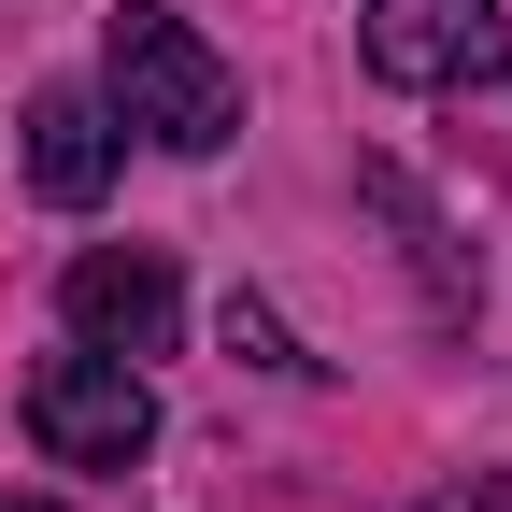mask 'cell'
<instances>
[{
    "mask_svg": "<svg viewBox=\"0 0 512 512\" xmlns=\"http://www.w3.org/2000/svg\"><path fill=\"white\" fill-rule=\"evenodd\" d=\"M100 86H114V128H143V143H171V157H214L228 128H242V72L171 15V0H114Z\"/></svg>",
    "mask_w": 512,
    "mask_h": 512,
    "instance_id": "cell-1",
    "label": "cell"
},
{
    "mask_svg": "<svg viewBox=\"0 0 512 512\" xmlns=\"http://www.w3.org/2000/svg\"><path fill=\"white\" fill-rule=\"evenodd\" d=\"M29 441H43L57 470H143V456H157V384H143V356H100V342L43 356V370H29Z\"/></svg>",
    "mask_w": 512,
    "mask_h": 512,
    "instance_id": "cell-2",
    "label": "cell"
},
{
    "mask_svg": "<svg viewBox=\"0 0 512 512\" xmlns=\"http://www.w3.org/2000/svg\"><path fill=\"white\" fill-rule=\"evenodd\" d=\"M356 57L384 86H413V100H456V86H498L512 72V15H498V0H370Z\"/></svg>",
    "mask_w": 512,
    "mask_h": 512,
    "instance_id": "cell-3",
    "label": "cell"
},
{
    "mask_svg": "<svg viewBox=\"0 0 512 512\" xmlns=\"http://www.w3.org/2000/svg\"><path fill=\"white\" fill-rule=\"evenodd\" d=\"M57 313H72V342H100V356H171L185 285H171V256H157V242H100V256H72Z\"/></svg>",
    "mask_w": 512,
    "mask_h": 512,
    "instance_id": "cell-4",
    "label": "cell"
},
{
    "mask_svg": "<svg viewBox=\"0 0 512 512\" xmlns=\"http://www.w3.org/2000/svg\"><path fill=\"white\" fill-rule=\"evenodd\" d=\"M114 157H128V128H114L100 86H43V100H29V200L86 214L100 185H114Z\"/></svg>",
    "mask_w": 512,
    "mask_h": 512,
    "instance_id": "cell-5",
    "label": "cell"
},
{
    "mask_svg": "<svg viewBox=\"0 0 512 512\" xmlns=\"http://www.w3.org/2000/svg\"><path fill=\"white\" fill-rule=\"evenodd\" d=\"M370 200L399 214V228H413V271H427V299H441V313H470V271H456V256H441V214H427V185H413L399 157H384V171H370Z\"/></svg>",
    "mask_w": 512,
    "mask_h": 512,
    "instance_id": "cell-6",
    "label": "cell"
},
{
    "mask_svg": "<svg viewBox=\"0 0 512 512\" xmlns=\"http://www.w3.org/2000/svg\"><path fill=\"white\" fill-rule=\"evenodd\" d=\"M228 356H256V370H328V356H299V342H285V313H271V299H228Z\"/></svg>",
    "mask_w": 512,
    "mask_h": 512,
    "instance_id": "cell-7",
    "label": "cell"
},
{
    "mask_svg": "<svg viewBox=\"0 0 512 512\" xmlns=\"http://www.w3.org/2000/svg\"><path fill=\"white\" fill-rule=\"evenodd\" d=\"M399 512H512V470H456V484H427V498H399Z\"/></svg>",
    "mask_w": 512,
    "mask_h": 512,
    "instance_id": "cell-8",
    "label": "cell"
},
{
    "mask_svg": "<svg viewBox=\"0 0 512 512\" xmlns=\"http://www.w3.org/2000/svg\"><path fill=\"white\" fill-rule=\"evenodd\" d=\"M0 512H57V498H15V484H0Z\"/></svg>",
    "mask_w": 512,
    "mask_h": 512,
    "instance_id": "cell-9",
    "label": "cell"
}]
</instances>
